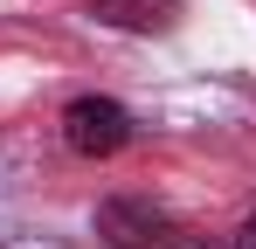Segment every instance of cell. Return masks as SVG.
Returning <instances> with one entry per match:
<instances>
[{
    "label": "cell",
    "instance_id": "277c9868",
    "mask_svg": "<svg viewBox=\"0 0 256 249\" xmlns=\"http://www.w3.org/2000/svg\"><path fill=\"white\" fill-rule=\"evenodd\" d=\"M236 249H256V214H242V228H236Z\"/></svg>",
    "mask_w": 256,
    "mask_h": 249
},
{
    "label": "cell",
    "instance_id": "3957f363",
    "mask_svg": "<svg viewBox=\"0 0 256 249\" xmlns=\"http://www.w3.org/2000/svg\"><path fill=\"white\" fill-rule=\"evenodd\" d=\"M90 14L104 28H125V35H160V28H173L180 0H90Z\"/></svg>",
    "mask_w": 256,
    "mask_h": 249
},
{
    "label": "cell",
    "instance_id": "6da1fadb",
    "mask_svg": "<svg viewBox=\"0 0 256 249\" xmlns=\"http://www.w3.org/2000/svg\"><path fill=\"white\" fill-rule=\"evenodd\" d=\"M62 146L84 152V160L125 152V146H132V111L118 104V97H76V104L62 111Z\"/></svg>",
    "mask_w": 256,
    "mask_h": 249
},
{
    "label": "cell",
    "instance_id": "7a4b0ae2",
    "mask_svg": "<svg viewBox=\"0 0 256 249\" xmlns=\"http://www.w3.org/2000/svg\"><path fill=\"white\" fill-rule=\"evenodd\" d=\"M97 242H118V249H166V242H180V228H173L166 208L138 201V194H118V201L97 208Z\"/></svg>",
    "mask_w": 256,
    "mask_h": 249
}]
</instances>
